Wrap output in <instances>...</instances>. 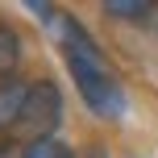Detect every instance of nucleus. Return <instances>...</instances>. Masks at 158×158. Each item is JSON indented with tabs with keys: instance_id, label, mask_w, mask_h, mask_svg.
<instances>
[{
	"instance_id": "8",
	"label": "nucleus",
	"mask_w": 158,
	"mask_h": 158,
	"mask_svg": "<svg viewBox=\"0 0 158 158\" xmlns=\"http://www.w3.org/2000/svg\"><path fill=\"white\" fill-rule=\"evenodd\" d=\"M0 158H21V150H17V142H0Z\"/></svg>"
},
{
	"instance_id": "6",
	"label": "nucleus",
	"mask_w": 158,
	"mask_h": 158,
	"mask_svg": "<svg viewBox=\"0 0 158 158\" xmlns=\"http://www.w3.org/2000/svg\"><path fill=\"white\" fill-rule=\"evenodd\" d=\"M104 13L121 17V21H146V17H150V4H146V0H108Z\"/></svg>"
},
{
	"instance_id": "5",
	"label": "nucleus",
	"mask_w": 158,
	"mask_h": 158,
	"mask_svg": "<svg viewBox=\"0 0 158 158\" xmlns=\"http://www.w3.org/2000/svg\"><path fill=\"white\" fill-rule=\"evenodd\" d=\"M21 158H75V154H71V146L58 142V137H42V142H25Z\"/></svg>"
},
{
	"instance_id": "4",
	"label": "nucleus",
	"mask_w": 158,
	"mask_h": 158,
	"mask_svg": "<svg viewBox=\"0 0 158 158\" xmlns=\"http://www.w3.org/2000/svg\"><path fill=\"white\" fill-rule=\"evenodd\" d=\"M17 58H21V38L8 21H0V79L17 67Z\"/></svg>"
},
{
	"instance_id": "7",
	"label": "nucleus",
	"mask_w": 158,
	"mask_h": 158,
	"mask_svg": "<svg viewBox=\"0 0 158 158\" xmlns=\"http://www.w3.org/2000/svg\"><path fill=\"white\" fill-rule=\"evenodd\" d=\"M25 8H29L33 17H42V21H50V17H54V13H50L46 4H38V0H25Z\"/></svg>"
},
{
	"instance_id": "3",
	"label": "nucleus",
	"mask_w": 158,
	"mask_h": 158,
	"mask_svg": "<svg viewBox=\"0 0 158 158\" xmlns=\"http://www.w3.org/2000/svg\"><path fill=\"white\" fill-rule=\"evenodd\" d=\"M25 100H29V83L21 75L0 79V133H17V125L25 117Z\"/></svg>"
},
{
	"instance_id": "2",
	"label": "nucleus",
	"mask_w": 158,
	"mask_h": 158,
	"mask_svg": "<svg viewBox=\"0 0 158 158\" xmlns=\"http://www.w3.org/2000/svg\"><path fill=\"white\" fill-rule=\"evenodd\" d=\"M63 92H58L54 79H33L29 83V100H25V117L17 125V133L25 142H42V137H54L63 125Z\"/></svg>"
},
{
	"instance_id": "1",
	"label": "nucleus",
	"mask_w": 158,
	"mask_h": 158,
	"mask_svg": "<svg viewBox=\"0 0 158 158\" xmlns=\"http://www.w3.org/2000/svg\"><path fill=\"white\" fill-rule=\"evenodd\" d=\"M63 25V58H67V71L75 79V92L96 117H108L117 121L125 112V87H121L112 63L104 58V50L87 38V29L71 17H58Z\"/></svg>"
}]
</instances>
